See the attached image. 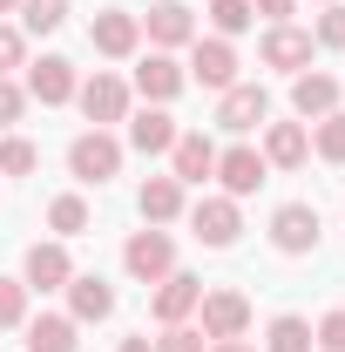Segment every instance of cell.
<instances>
[{
    "instance_id": "cell-1",
    "label": "cell",
    "mask_w": 345,
    "mask_h": 352,
    "mask_svg": "<svg viewBox=\"0 0 345 352\" xmlns=\"http://www.w3.org/2000/svg\"><path fill=\"white\" fill-rule=\"evenodd\" d=\"M68 170H75V183H109V176L122 170V142L109 129H82L68 142Z\"/></svg>"
},
{
    "instance_id": "cell-2",
    "label": "cell",
    "mask_w": 345,
    "mask_h": 352,
    "mask_svg": "<svg viewBox=\"0 0 345 352\" xmlns=\"http://www.w3.org/2000/svg\"><path fill=\"white\" fill-rule=\"evenodd\" d=\"M122 264H129V278H142V285H163L176 271V244H170V230H135L129 244H122Z\"/></svg>"
},
{
    "instance_id": "cell-3",
    "label": "cell",
    "mask_w": 345,
    "mask_h": 352,
    "mask_svg": "<svg viewBox=\"0 0 345 352\" xmlns=\"http://www.w3.org/2000/svg\"><path fill=\"white\" fill-rule=\"evenodd\" d=\"M271 122V95H264L258 82H230L223 88V102H216V129H230V135H251Z\"/></svg>"
},
{
    "instance_id": "cell-4",
    "label": "cell",
    "mask_w": 345,
    "mask_h": 352,
    "mask_svg": "<svg viewBox=\"0 0 345 352\" xmlns=\"http://www.w3.org/2000/svg\"><path fill=\"white\" fill-rule=\"evenodd\" d=\"M75 102H82V116L95 129H109V122H129V82L122 75H88L75 88Z\"/></svg>"
},
{
    "instance_id": "cell-5",
    "label": "cell",
    "mask_w": 345,
    "mask_h": 352,
    "mask_svg": "<svg viewBox=\"0 0 345 352\" xmlns=\"http://www.w3.org/2000/svg\"><path fill=\"white\" fill-rule=\"evenodd\" d=\"M142 21V34H149V47H163V54H176V47L197 41V14L183 7V0H156L149 14H135Z\"/></svg>"
},
{
    "instance_id": "cell-6",
    "label": "cell",
    "mask_w": 345,
    "mask_h": 352,
    "mask_svg": "<svg viewBox=\"0 0 345 352\" xmlns=\"http://www.w3.org/2000/svg\"><path fill=\"white\" fill-rule=\"evenodd\" d=\"M68 278H75V258H68V244H61V237L27 244V258H21V285H27V292H61Z\"/></svg>"
},
{
    "instance_id": "cell-7",
    "label": "cell",
    "mask_w": 345,
    "mask_h": 352,
    "mask_svg": "<svg viewBox=\"0 0 345 352\" xmlns=\"http://www.w3.org/2000/svg\"><path fill=\"white\" fill-rule=\"evenodd\" d=\"M190 230H197V244H210V251H230V244H237V230H244V210H237V197H203V204L190 210Z\"/></svg>"
},
{
    "instance_id": "cell-8",
    "label": "cell",
    "mask_w": 345,
    "mask_h": 352,
    "mask_svg": "<svg viewBox=\"0 0 345 352\" xmlns=\"http://www.w3.org/2000/svg\"><path fill=\"white\" fill-rule=\"evenodd\" d=\"M183 75H190V82H203V88H216V95H223V88L237 82V47L223 41V34H210V41L197 34V41H190V68H183Z\"/></svg>"
},
{
    "instance_id": "cell-9",
    "label": "cell",
    "mask_w": 345,
    "mask_h": 352,
    "mask_svg": "<svg viewBox=\"0 0 345 352\" xmlns=\"http://www.w3.org/2000/svg\"><path fill=\"white\" fill-rule=\"evenodd\" d=\"M88 41H95V54H109V61H129L135 47H142V21H135L129 7H109V14L88 21Z\"/></svg>"
},
{
    "instance_id": "cell-10",
    "label": "cell",
    "mask_w": 345,
    "mask_h": 352,
    "mask_svg": "<svg viewBox=\"0 0 345 352\" xmlns=\"http://www.w3.org/2000/svg\"><path fill=\"white\" fill-rule=\"evenodd\" d=\"M183 88H190L183 61H176V54H163V47H149V54H142V68H135V95H142V102H163V109H170Z\"/></svg>"
},
{
    "instance_id": "cell-11",
    "label": "cell",
    "mask_w": 345,
    "mask_h": 352,
    "mask_svg": "<svg viewBox=\"0 0 345 352\" xmlns=\"http://www.w3.org/2000/svg\"><path fill=\"white\" fill-rule=\"evenodd\" d=\"M271 244H278L285 258L318 251V210H311V204H278V210H271Z\"/></svg>"
},
{
    "instance_id": "cell-12",
    "label": "cell",
    "mask_w": 345,
    "mask_h": 352,
    "mask_svg": "<svg viewBox=\"0 0 345 352\" xmlns=\"http://www.w3.org/2000/svg\"><path fill=\"white\" fill-rule=\"evenodd\" d=\"M311 54H318V41H311L304 28H291V21L264 28V68H285V75H304V68H311Z\"/></svg>"
},
{
    "instance_id": "cell-13",
    "label": "cell",
    "mask_w": 345,
    "mask_h": 352,
    "mask_svg": "<svg viewBox=\"0 0 345 352\" xmlns=\"http://www.w3.org/2000/svg\"><path fill=\"white\" fill-rule=\"evenodd\" d=\"M203 339H244L251 332V298L244 292H203Z\"/></svg>"
},
{
    "instance_id": "cell-14",
    "label": "cell",
    "mask_w": 345,
    "mask_h": 352,
    "mask_svg": "<svg viewBox=\"0 0 345 352\" xmlns=\"http://www.w3.org/2000/svg\"><path fill=\"white\" fill-rule=\"evenodd\" d=\"M264 176H271V163H264L251 142H237V149H216V183H223V197H251Z\"/></svg>"
},
{
    "instance_id": "cell-15",
    "label": "cell",
    "mask_w": 345,
    "mask_h": 352,
    "mask_svg": "<svg viewBox=\"0 0 345 352\" xmlns=\"http://www.w3.org/2000/svg\"><path fill=\"white\" fill-rule=\"evenodd\" d=\"M75 61H61V54H41V61H27V95L47 102V109H61V102H75Z\"/></svg>"
},
{
    "instance_id": "cell-16",
    "label": "cell",
    "mask_w": 345,
    "mask_h": 352,
    "mask_svg": "<svg viewBox=\"0 0 345 352\" xmlns=\"http://www.w3.org/2000/svg\"><path fill=\"white\" fill-rule=\"evenodd\" d=\"M61 292H68V318H75V325H95V318H109V311H115L109 278H95V271H75Z\"/></svg>"
},
{
    "instance_id": "cell-17",
    "label": "cell",
    "mask_w": 345,
    "mask_h": 352,
    "mask_svg": "<svg viewBox=\"0 0 345 352\" xmlns=\"http://www.w3.org/2000/svg\"><path fill=\"white\" fill-rule=\"evenodd\" d=\"M197 305H203V278H190V271H170V278L156 285V298H149V311H156L163 325H183Z\"/></svg>"
},
{
    "instance_id": "cell-18",
    "label": "cell",
    "mask_w": 345,
    "mask_h": 352,
    "mask_svg": "<svg viewBox=\"0 0 345 352\" xmlns=\"http://www.w3.org/2000/svg\"><path fill=\"white\" fill-rule=\"evenodd\" d=\"M176 135L183 129H176V116L163 109V102H149L142 116H129V149H142V156H170Z\"/></svg>"
},
{
    "instance_id": "cell-19",
    "label": "cell",
    "mask_w": 345,
    "mask_h": 352,
    "mask_svg": "<svg viewBox=\"0 0 345 352\" xmlns=\"http://www.w3.org/2000/svg\"><path fill=\"white\" fill-rule=\"evenodd\" d=\"M170 176H176V183H210V176H216V142H210L203 129L176 135V149H170Z\"/></svg>"
},
{
    "instance_id": "cell-20",
    "label": "cell",
    "mask_w": 345,
    "mask_h": 352,
    "mask_svg": "<svg viewBox=\"0 0 345 352\" xmlns=\"http://www.w3.org/2000/svg\"><path fill=\"white\" fill-rule=\"evenodd\" d=\"M271 170H298L311 156V129L304 122H264V149H258Z\"/></svg>"
},
{
    "instance_id": "cell-21",
    "label": "cell",
    "mask_w": 345,
    "mask_h": 352,
    "mask_svg": "<svg viewBox=\"0 0 345 352\" xmlns=\"http://www.w3.org/2000/svg\"><path fill=\"white\" fill-rule=\"evenodd\" d=\"M291 109H298L304 122L332 116V109H339V82H332V75H318V68H304V75H291Z\"/></svg>"
},
{
    "instance_id": "cell-22",
    "label": "cell",
    "mask_w": 345,
    "mask_h": 352,
    "mask_svg": "<svg viewBox=\"0 0 345 352\" xmlns=\"http://www.w3.org/2000/svg\"><path fill=\"white\" fill-rule=\"evenodd\" d=\"M135 210H142V223H176L183 217V183L176 176H149L135 190Z\"/></svg>"
},
{
    "instance_id": "cell-23",
    "label": "cell",
    "mask_w": 345,
    "mask_h": 352,
    "mask_svg": "<svg viewBox=\"0 0 345 352\" xmlns=\"http://www.w3.org/2000/svg\"><path fill=\"white\" fill-rule=\"evenodd\" d=\"M27 352H75V318L68 311H41L27 325Z\"/></svg>"
},
{
    "instance_id": "cell-24",
    "label": "cell",
    "mask_w": 345,
    "mask_h": 352,
    "mask_svg": "<svg viewBox=\"0 0 345 352\" xmlns=\"http://www.w3.org/2000/svg\"><path fill=\"white\" fill-rule=\"evenodd\" d=\"M264 352H318V339H311V325L298 311H278L271 332H264Z\"/></svg>"
},
{
    "instance_id": "cell-25",
    "label": "cell",
    "mask_w": 345,
    "mask_h": 352,
    "mask_svg": "<svg viewBox=\"0 0 345 352\" xmlns=\"http://www.w3.org/2000/svg\"><path fill=\"white\" fill-rule=\"evenodd\" d=\"M47 230H54L61 244H68V237H82V230H88V204H82V197H75V190L47 204Z\"/></svg>"
},
{
    "instance_id": "cell-26",
    "label": "cell",
    "mask_w": 345,
    "mask_h": 352,
    "mask_svg": "<svg viewBox=\"0 0 345 352\" xmlns=\"http://www.w3.org/2000/svg\"><path fill=\"white\" fill-rule=\"evenodd\" d=\"M68 21V0H21V34H54Z\"/></svg>"
},
{
    "instance_id": "cell-27",
    "label": "cell",
    "mask_w": 345,
    "mask_h": 352,
    "mask_svg": "<svg viewBox=\"0 0 345 352\" xmlns=\"http://www.w3.org/2000/svg\"><path fill=\"white\" fill-rule=\"evenodd\" d=\"M311 149H318L325 163H345V109L318 116V129H311Z\"/></svg>"
},
{
    "instance_id": "cell-28",
    "label": "cell",
    "mask_w": 345,
    "mask_h": 352,
    "mask_svg": "<svg viewBox=\"0 0 345 352\" xmlns=\"http://www.w3.org/2000/svg\"><path fill=\"white\" fill-rule=\"evenodd\" d=\"M251 21H258V14H251V0H210V28L223 34V41H237Z\"/></svg>"
},
{
    "instance_id": "cell-29",
    "label": "cell",
    "mask_w": 345,
    "mask_h": 352,
    "mask_svg": "<svg viewBox=\"0 0 345 352\" xmlns=\"http://www.w3.org/2000/svg\"><path fill=\"white\" fill-rule=\"evenodd\" d=\"M34 170H41V149L27 135H7L0 142V176H34Z\"/></svg>"
},
{
    "instance_id": "cell-30",
    "label": "cell",
    "mask_w": 345,
    "mask_h": 352,
    "mask_svg": "<svg viewBox=\"0 0 345 352\" xmlns=\"http://www.w3.org/2000/svg\"><path fill=\"white\" fill-rule=\"evenodd\" d=\"M27 325V285L21 278H0V332Z\"/></svg>"
},
{
    "instance_id": "cell-31",
    "label": "cell",
    "mask_w": 345,
    "mask_h": 352,
    "mask_svg": "<svg viewBox=\"0 0 345 352\" xmlns=\"http://www.w3.org/2000/svg\"><path fill=\"white\" fill-rule=\"evenodd\" d=\"M311 41H318V47H345V0H332V7L318 14V28H311Z\"/></svg>"
},
{
    "instance_id": "cell-32",
    "label": "cell",
    "mask_w": 345,
    "mask_h": 352,
    "mask_svg": "<svg viewBox=\"0 0 345 352\" xmlns=\"http://www.w3.org/2000/svg\"><path fill=\"white\" fill-rule=\"evenodd\" d=\"M21 109H27V88L0 75V129H14V122H21Z\"/></svg>"
},
{
    "instance_id": "cell-33",
    "label": "cell",
    "mask_w": 345,
    "mask_h": 352,
    "mask_svg": "<svg viewBox=\"0 0 345 352\" xmlns=\"http://www.w3.org/2000/svg\"><path fill=\"white\" fill-rule=\"evenodd\" d=\"M21 61H27V34L21 28H0V75H14Z\"/></svg>"
},
{
    "instance_id": "cell-34",
    "label": "cell",
    "mask_w": 345,
    "mask_h": 352,
    "mask_svg": "<svg viewBox=\"0 0 345 352\" xmlns=\"http://www.w3.org/2000/svg\"><path fill=\"white\" fill-rule=\"evenodd\" d=\"M311 339H318V352H345V311H325Z\"/></svg>"
},
{
    "instance_id": "cell-35",
    "label": "cell",
    "mask_w": 345,
    "mask_h": 352,
    "mask_svg": "<svg viewBox=\"0 0 345 352\" xmlns=\"http://www.w3.org/2000/svg\"><path fill=\"white\" fill-rule=\"evenodd\" d=\"M156 352H203V332H190V325H163Z\"/></svg>"
},
{
    "instance_id": "cell-36",
    "label": "cell",
    "mask_w": 345,
    "mask_h": 352,
    "mask_svg": "<svg viewBox=\"0 0 345 352\" xmlns=\"http://www.w3.org/2000/svg\"><path fill=\"white\" fill-rule=\"evenodd\" d=\"M251 14H264V21L278 28V21H291V14H298V0H251Z\"/></svg>"
},
{
    "instance_id": "cell-37",
    "label": "cell",
    "mask_w": 345,
    "mask_h": 352,
    "mask_svg": "<svg viewBox=\"0 0 345 352\" xmlns=\"http://www.w3.org/2000/svg\"><path fill=\"white\" fill-rule=\"evenodd\" d=\"M203 352H251V339H210Z\"/></svg>"
},
{
    "instance_id": "cell-38",
    "label": "cell",
    "mask_w": 345,
    "mask_h": 352,
    "mask_svg": "<svg viewBox=\"0 0 345 352\" xmlns=\"http://www.w3.org/2000/svg\"><path fill=\"white\" fill-rule=\"evenodd\" d=\"M122 352H156V346H149V339H122Z\"/></svg>"
},
{
    "instance_id": "cell-39",
    "label": "cell",
    "mask_w": 345,
    "mask_h": 352,
    "mask_svg": "<svg viewBox=\"0 0 345 352\" xmlns=\"http://www.w3.org/2000/svg\"><path fill=\"white\" fill-rule=\"evenodd\" d=\"M0 14H21V0H0Z\"/></svg>"
},
{
    "instance_id": "cell-40",
    "label": "cell",
    "mask_w": 345,
    "mask_h": 352,
    "mask_svg": "<svg viewBox=\"0 0 345 352\" xmlns=\"http://www.w3.org/2000/svg\"><path fill=\"white\" fill-rule=\"evenodd\" d=\"M325 7H332V0H325Z\"/></svg>"
}]
</instances>
